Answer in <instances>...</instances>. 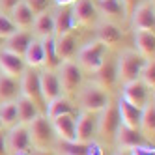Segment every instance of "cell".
<instances>
[{
  "label": "cell",
  "mask_w": 155,
  "mask_h": 155,
  "mask_svg": "<svg viewBox=\"0 0 155 155\" xmlns=\"http://www.w3.org/2000/svg\"><path fill=\"white\" fill-rule=\"evenodd\" d=\"M28 127V137H30V144L36 150H51L56 142V135H54L52 124L47 116L39 114L38 118H34L26 125Z\"/></svg>",
  "instance_id": "1"
},
{
  "label": "cell",
  "mask_w": 155,
  "mask_h": 155,
  "mask_svg": "<svg viewBox=\"0 0 155 155\" xmlns=\"http://www.w3.org/2000/svg\"><path fill=\"white\" fill-rule=\"evenodd\" d=\"M144 60L137 51H125L116 62V79L121 84H127L131 81H137L140 77V71L144 68Z\"/></svg>",
  "instance_id": "2"
},
{
  "label": "cell",
  "mask_w": 155,
  "mask_h": 155,
  "mask_svg": "<svg viewBox=\"0 0 155 155\" xmlns=\"http://www.w3.org/2000/svg\"><path fill=\"white\" fill-rule=\"evenodd\" d=\"M110 103V97L105 90H101L99 86H95L94 82L84 86L81 94H79V107L82 112H92L97 114Z\"/></svg>",
  "instance_id": "3"
},
{
  "label": "cell",
  "mask_w": 155,
  "mask_h": 155,
  "mask_svg": "<svg viewBox=\"0 0 155 155\" xmlns=\"http://www.w3.org/2000/svg\"><path fill=\"white\" fill-rule=\"evenodd\" d=\"M77 60H79L77 64H79L81 68H84V69L94 73V71H97L105 64V60H107V47L95 39V41L88 43V45H84L79 51Z\"/></svg>",
  "instance_id": "4"
},
{
  "label": "cell",
  "mask_w": 155,
  "mask_h": 155,
  "mask_svg": "<svg viewBox=\"0 0 155 155\" xmlns=\"http://www.w3.org/2000/svg\"><path fill=\"white\" fill-rule=\"evenodd\" d=\"M19 90H21V95L30 99L38 107L39 112H45V101L41 97V86H39V73H36L34 69L25 71L19 81Z\"/></svg>",
  "instance_id": "5"
},
{
  "label": "cell",
  "mask_w": 155,
  "mask_h": 155,
  "mask_svg": "<svg viewBox=\"0 0 155 155\" xmlns=\"http://www.w3.org/2000/svg\"><path fill=\"white\" fill-rule=\"evenodd\" d=\"M60 73H58V79H60V86H62V92L64 94H75L77 90H81L82 86V68L77 62L68 60V62H62L60 64Z\"/></svg>",
  "instance_id": "6"
},
{
  "label": "cell",
  "mask_w": 155,
  "mask_h": 155,
  "mask_svg": "<svg viewBox=\"0 0 155 155\" xmlns=\"http://www.w3.org/2000/svg\"><path fill=\"white\" fill-rule=\"evenodd\" d=\"M6 148L8 153L12 155H30V137H28V127L23 124H17L9 127V133L6 135Z\"/></svg>",
  "instance_id": "7"
},
{
  "label": "cell",
  "mask_w": 155,
  "mask_h": 155,
  "mask_svg": "<svg viewBox=\"0 0 155 155\" xmlns=\"http://www.w3.org/2000/svg\"><path fill=\"white\" fill-rule=\"evenodd\" d=\"M120 127V114H118V105L108 103L97 118V133L99 137H103L107 140H114L116 131Z\"/></svg>",
  "instance_id": "8"
},
{
  "label": "cell",
  "mask_w": 155,
  "mask_h": 155,
  "mask_svg": "<svg viewBox=\"0 0 155 155\" xmlns=\"http://www.w3.org/2000/svg\"><path fill=\"white\" fill-rule=\"evenodd\" d=\"M71 15H73L75 25L86 26V28L95 26L97 19H99V13H97V8H95L94 0H77L71 6Z\"/></svg>",
  "instance_id": "9"
},
{
  "label": "cell",
  "mask_w": 155,
  "mask_h": 155,
  "mask_svg": "<svg viewBox=\"0 0 155 155\" xmlns=\"http://www.w3.org/2000/svg\"><path fill=\"white\" fill-rule=\"evenodd\" d=\"M97 133V118L92 112H81L75 120V140L81 144H90Z\"/></svg>",
  "instance_id": "10"
},
{
  "label": "cell",
  "mask_w": 155,
  "mask_h": 155,
  "mask_svg": "<svg viewBox=\"0 0 155 155\" xmlns=\"http://www.w3.org/2000/svg\"><path fill=\"white\" fill-rule=\"evenodd\" d=\"M133 26H135V32H153L155 30L153 4L142 2L133 9Z\"/></svg>",
  "instance_id": "11"
},
{
  "label": "cell",
  "mask_w": 155,
  "mask_h": 155,
  "mask_svg": "<svg viewBox=\"0 0 155 155\" xmlns=\"http://www.w3.org/2000/svg\"><path fill=\"white\" fill-rule=\"evenodd\" d=\"M121 99H125L129 105H135L137 108L142 110L144 107H146V103L150 101V90L138 79L131 81V82L124 84V97Z\"/></svg>",
  "instance_id": "12"
},
{
  "label": "cell",
  "mask_w": 155,
  "mask_h": 155,
  "mask_svg": "<svg viewBox=\"0 0 155 155\" xmlns=\"http://www.w3.org/2000/svg\"><path fill=\"white\" fill-rule=\"evenodd\" d=\"M0 71L8 77H13V79H21L26 71V64L23 56H17V54L4 49L0 51Z\"/></svg>",
  "instance_id": "13"
},
{
  "label": "cell",
  "mask_w": 155,
  "mask_h": 155,
  "mask_svg": "<svg viewBox=\"0 0 155 155\" xmlns=\"http://www.w3.org/2000/svg\"><path fill=\"white\" fill-rule=\"evenodd\" d=\"M39 86H41V97L43 101L51 103L52 99H56L58 95H62V86H60V79L56 71H43L39 73Z\"/></svg>",
  "instance_id": "14"
},
{
  "label": "cell",
  "mask_w": 155,
  "mask_h": 155,
  "mask_svg": "<svg viewBox=\"0 0 155 155\" xmlns=\"http://www.w3.org/2000/svg\"><path fill=\"white\" fill-rule=\"evenodd\" d=\"M121 39H124V32L121 28L114 23H107L103 21L101 25H97V41L103 43L107 49H114L118 47Z\"/></svg>",
  "instance_id": "15"
},
{
  "label": "cell",
  "mask_w": 155,
  "mask_h": 155,
  "mask_svg": "<svg viewBox=\"0 0 155 155\" xmlns=\"http://www.w3.org/2000/svg\"><path fill=\"white\" fill-rule=\"evenodd\" d=\"M114 140L118 142L120 148H125V150H133V148L148 146V144H150L146 138L140 135L138 129H129V127L121 125V124H120V127H118V131H116Z\"/></svg>",
  "instance_id": "16"
},
{
  "label": "cell",
  "mask_w": 155,
  "mask_h": 155,
  "mask_svg": "<svg viewBox=\"0 0 155 155\" xmlns=\"http://www.w3.org/2000/svg\"><path fill=\"white\" fill-rule=\"evenodd\" d=\"M95 8H97V13L103 15L107 23L118 25L120 21L125 19V9L121 0H97Z\"/></svg>",
  "instance_id": "17"
},
{
  "label": "cell",
  "mask_w": 155,
  "mask_h": 155,
  "mask_svg": "<svg viewBox=\"0 0 155 155\" xmlns=\"http://www.w3.org/2000/svg\"><path fill=\"white\" fill-rule=\"evenodd\" d=\"M52 38H54V51H56L58 58L62 62L73 60L77 56V38L73 32L64 34V36H52Z\"/></svg>",
  "instance_id": "18"
},
{
  "label": "cell",
  "mask_w": 155,
  "mask_h": 155,
  "mask_svg": "<svg viewBox=\"0 0 155 155\" xmlns=\"http://www.w3.org/2000/svg\"><path fill=\"white\" fill-rule=\"evenodd\" d=\"M138 131H140V135L153 146V135H155V103L153 101H148L146 107L142 108Z\"/></svg>",
  "instance_id": "19"
},
{
  "label": "cell",
  "mask_w": 155,
  "mask_h": 155,
  "mask_svg": "<svg viewBox=\"0 0 155 155\" xmlns=\"http://www.w3.org/2000/svg\"><path fill=\"white\" fill-rule=\"evenodd\" d=\"M52 25H54V36H64L73 32L77 25L71 15V6H60V9L52 15Z\"/></svg>",
  "instance_id": "20"
},
{
  "label": "cell",
  "mask_w": 155,
  "mask_h": 155,
  "mask_svg": "<svg viewBox=\"0 0 155 155\" xmlns=\"http://www.w3.org/2000/svg\"><path fill=\"white\" fill-rule=\"evenodd\" d=\"M94 73H95L94 84L99 86V88H101V90H105V92L112 90L114 84L118 82V79H116V64H114V62H107V60H105V64H103L97 71H94Z\"/></svg>",
  "instance_id": "21"
},
{
  "label": "cell",
  "mask_w": 155,
  "mask_h": 155,
  "mask_svg": "<svg viewBox=\"0 0 155 155\" xmlns=\"http://www.w3.org/2000/svg\"><path fill=\"white\" fill-rule=\"evenodd\" d=\"M51 124H52V129H54V135L60 140H68V142L75 140V116L64 114V116L51 120Z\"/></svg>",
  "instance_id": "22"
},
{
  "label": "cell",
  "mask_w": 155,
  "mask_h": 155,
  "mask_svg": "<svg viewBox=\"0 0 155 155\" xmlns=\"http://www.w3.org/2000/svg\"><path fill=\"white\" fill-rule=\"evenodd\" d=\"M118 105V114H120V124L129 129H138L140 124V112L142 110L137 108L135 105H129L125 99H120Z\"/></svg>",
  "instance_id": "23"
},
{
  "label": "cell",
  "mask_w": 155,
  "mask_h": 155,
  "mask_svg": "<svg viewBox=\"0 0 155 155\" xmlns=\"http://www.w3.org/2000/svg\"><path fill=\"white\" fill-rule=\"evenodd\" d=\"M32 39H34V38H32L30 32H26V30H17L15 34H12V36L4 41V47H6V51L17 54V56H25V52H26V49H28V45H30Z\"/></svg>",
  "instance_id": "24"
},
{
  "label": "cell",
  "mask_w": 155,
  "mask_h": 155,
  "mask_svg": "<svg viewBox=\"0 0 155 155\" xmlns=\"http://www.w3.org/2000/svg\"><path fill=\"white\" fill-rule=\"evenodd\" d=\"M135 45H137V52L144 60L155 58V34L153 32H135Z\"/></svg>",
  "instance_id": "25"
},
{
  "label": "cell",
  "mask_w": 155,
  "mask_h": 155,
  "mask_svg": "<svg viewBox=\"0 0 155 155\" xmlns=\"http://www.w3.org/2000/svg\"><path fill=\"white\" fill-rule=\"evenodd\" d=\"M9 19L17 26V30H28V28H32V23H34V13L25 4V0H21L12 12H9Z\"/></svg>",
  "instance_id": "26"
},
{
  "label": "cell",
  "mask_w": 155,
  "mask_h": 155,
  "mask_svg": "<svg viewBox=\"0 0 155 155\" xmlns=\"http://www.w3.org/2000/svg\"><path fill=\"white\" fill-rule=\"evenodd\" d=\"M45 110H47V118L49 120H54V118L64 116V114H71V116L77 114V108L73 107V103L64 95H58L56 99H52L51 103H47Z\"/></svg>",
  "instance_id": "27"
},
{
  "label": "cell",
  "mask_w": 155,
  "mask_h": 155,
  "mask_svg": "<svg viewBox=\"0 0 155 155\" xmlns=\"http://www.w3.org/2000/svg\"><path fill=\"white\" fill-rule=\"evenodd\" d=\"M19 95H21L19 79H13V77H8L4 73H0V103L15 101Z\"/></svg>",
  "instance_id": "28"
},
{
  "label": "cell",
  "mask_w": 155,
  "mask_h": 155,
  "mask_svg": "<svg viewBox=\"0 0 155 155\" xmlns=\"http://www.w3.org/2000/svg\"><path fill=\"white\" fill-rule=\"evenodd\" d=\"M15 103H17V116H19V124H23V125H28L34 118H38L41 112L38 110V107L30 101V99L23 97V95H19L15 99Z\"/></svg>",
  "instance_id": "29"
},
{
  "label": "cell",
  "mask_w": 155,
  "mask_h": 155,
  "mask_svg": "<svg viewBox=\"0 0 155 155\" xmlns=\"http://www.w3.org/2000/svg\"><path fill=\"white\" fill-rule=\"evenodd\" d=\"M32 28H34V34L39 39L45 38H52L54 36V25H52V13L45 12L41 15L34 17V23H32Z\"/></svg>",
  "instance_id": "30"
},
{
  "label": "cell",
  "mask_w": 155,
  "mask_h": 155,
  "mask_svg": "<svg viewBox=\"0 0 155 155\" xmlns=\"http://www.w3.org/2000/svg\"><path fill=\"white\" fill-rule=\"evenodd\" d=\"M43 43V65L47 71H56L60 68L62 60L58 58L56 51H54V38H45L41 39Z\"/></svg>",
  "instance_id": "31"
},
{
  "label": "cell",
  "mask_w": 155,
  "mask_h": 155,
  "mask_svg": "<svg viewBox=\"0 0 155 155\" xmlns=\"http://www.w3.org/2000/svg\"><path fill=\"white\" fill-rule=\"evenodd\" d=\"M25 64L28 65V68H41L43 65V43L41 39H32L30 41V45L25 52V56H23Z\"/></svg>",
  "instance_id": "32"
},
{
  "label": "cell",
  "mask_w": 155,
  "mask_h": 155,
  "mask_svg": "<svg viewBox=\"0 0 155 155\" xmlns=\"http://www.w3.org/2000/svg\"><path fill=\"white\" fill-rule=\"evenodd\" d=\"M0 121L4 127H13L19 124V116H17V103L15 101H6L0 103Z\"/></svg>",
  "instance_id": "33"
},
{
  "label": "cell",
  "mask_w": 155,
  "mask_h": 155,
  "mask_svg": "<svg viewBox=\"0 0 155 155\" xmlns=\"http://www.w3.org/2000/svg\"><path fill=\"white\" fill-rule=\"evenodd\" d=\"M58 151L60 155H86L88 153V144L81 142H68V140H60L58 142Z\"/></svg>",
  "instance_id": "34"
},
{
  "label": "cell",
  "mask_w": 155,
  "mask_h": 155,
  "mask_svg": "<svg viewBox=\"0 0 155 155\" xmlns=\"http://www.w3.org/2000/svg\"><path fill=\"white\" fill-rule=\"evenodd\" d=\"M138 81L148 88V90H153L155 88V60H146L144 62V68L140 71Z\"/></svg>",
  "instance_id": "35"
},
{
  "label": "cell",
  "mask_w": 155,
  "mask_h": 155,
  "mask_svg": "<svg viewBox=\"0 0 155 155\" xmlns=\"http://www.w3.org/2000/svg\"><path fill=\"white\" fill-rule=\"evenodd\" d=\"M15 32H17V26L12 23L9 15L0 12V38H2V39H8L12 34H15Z\"/></svg>",
  "instance_id": "36"
},
{
  "label": "cell",
  "mask_w": 155,
  "mask_h": 155,
  "mask_svg": "<svg viewBox=\"0 0 155 155\" xmlns=\"http://www.w3.org/2000/svg\"><path fill=\"white\" fill-rule=\"evenodd\" d=\"M25 4L30 8V12L36 15H41V13H45L49 12V6H51V0H25Z\"/></svg>",
  "instance_id": "37"
},
{
  "label": "cell",
  "mask_w": 155,
  "mask_h": 155,
  "mask_svg": "<svg viewBox=\"0 0 155 155\" xmlns=\"http://www.w3.org/2000/svg\"><path fill=\"white\" fill-rule=\"evenodd\" d=\"M19 2L21 0H0V9H2V13H9Z\"/></svg>",
  "instance_id": "38"
},
{
  "label": "cell",
  "mask_w": 155,
  "mask_h": 155,
  "mask_svg": "<svg viewBox=\"0 0 155 155\" xmlns=\"http://www.w3.org/2000/svg\"><path fill=\"white\" fill-rule=\"evenodd\" d=\"M86 155H105V150L101 148V144H97V142H90L88 144V153Z\"/></svg>",
  "instance_id": "39"
},
{
  "label": "cell",
  "mask_w": 155,
  "mask_h": 155,
  "mask_svg": "<svg viewBox=\"0 0 155 155\" xmlns=\"http://www.w3.org/2000/svg\"><path fill=\"white\" fill-rule=\"evenodd\" d=\"M0 155H8V148H6V135L0 131Z\"/></svg>",
  "instance_id": "40"
},
{
  "label": "cell",
  "mask_w": 155,
  "mask_h": 155,
  "mask_svg": "<svg viewBox=\"0 0 155 155\" xmlns=\"http://www.w3.org/2000/svg\"><path fill=\"white\" fill-rule=\"evenodd\" d=\"M133 2H135V0H121V4H124L125 13H127V12H133Z\"/></svg>",
  "instance_id": "41"
},
{
  "label": "cell",
  "mask_w": 155,
  "mask_h": 155,
  "mask_svg": "<svg viewBox=\"0 0 155 155\" xmlns=\"http://www.w3.org/2000/svg\"><path fill=\"white\" fill-rule=\"evenodd\" d=\"M30 155H54L51 150H36V151H30Z\"/></svg>",
  "instance_id": "42"
},
{
  "label": "cell",
  "mask_w": 155,
  "mask_h": 155,
  "mask_svg": "<svg viewBox=\"0 0 155 155\" xmlns=\"http://www.w3.org/2000/svg\"><path fill=\"white\" fill-rule=\"evenodd\" d=\"M75 2H77V0H56L58 8H60V6H73Z\"/></svg>",
  "instance_id": "43"
},
{
  "label": "cell",
  "mask_w": 155,
  "mask_h": 155,
  "mask_svg": "<svg viewBox=\"0 0 155 155\" xmlns=\"http://www.w3.org/2000/svg\"><path fill=\"white\" fill-rule=\"evenodd\" d=\"M116 155H131V150H125V148H120L116 151Z\"/></svg>",
  "instance_id": "44"
},
{
  "label": "cell",
  "mask_w": 155,
  "mask_h": 155,
  "mask_svg": "<svg viewBox=\"0 0 155 155\" xmlns=\"http://www.w3.org/2000/svg\"><path fill=\"white\" fill-rule=\"evenodd\" d=\"M4 41H6V39H2V38H0V51H2V47H4Z\"/></svg>",
  "instance_id": "45"
},
{
  "label": "cell",
  "mask_w": 155,
  "mask_h": 155,
  "mask_svg": "<svg viewBox=\"0 0 155 155\" xmlns=\"http://www.w3.org/2000/svg\"><path fill=\"white\" fill-rule=\"evenodd\" d=\"M4 129V125H2V121H0V131H2Z\"/></svg>",
  "instance_id": "46"
},
{
  "label": "cell",
  "mask_w": 155,
  "mask_h": 155,
  "mask_svg": "<svg viewBox=\"0 0 155 155\" xmlns=\"http://www.w3.org/2000/svg\"><path fill=\"white\" fill-rule=\"evenodd\" d=\"M151 4H153V0H151Z\"/></svg>",
  "instance_id": "47"
}]
</instances>
